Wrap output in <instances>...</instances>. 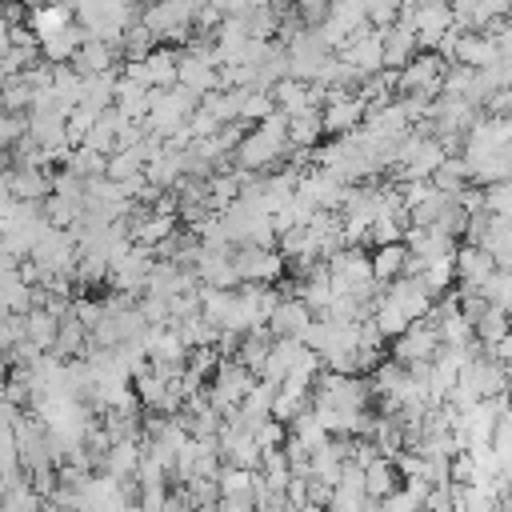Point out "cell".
Returning <instances> with one entry per match:
<instances>
[{"label": "cell", "mask_w": 512, "mask_h": 512, "mask_svg": "<svg viewBox=\"0 0 512 512\" xmlns=\"http://www.w3.org/2000/svg\"><path fill=\"white\" fill-rule=\"evenodd\" d=\"M288 152H292V148H288V116L272 112L268 120L252 124V128L240 136V144H236V152H232V164L260 176V172H276Z\"/></svg>", "instance_id": "1"}, {"label": "cell", "mask_w": 512, "mask_h": 512, "mask_svg": "<svg viewBox=\"0 0 512 512\" xmlns=\"http://www.w3.org/2000/svg\"><path fill=\"white\" fill-rule=\"evenodd\" d=\"M328 280H332V288L336 292H348V296H356V300H376L380 296V280H376V272H372V256L368 252H360V248H352V244H344L340 252H332L328 256Z\"/></svg>", "instance_id": "2"}, {"label": "cell", "mask_w": 512, "mask_h": 512, "mask_svg": "<svg viewBox=\"0 0 512 512\" xmlns=\"http://www.w3.org/2000/svg\"><path fill=\"white\" fill-rule=\"evenodd\" d=\"M132 8L128 0H72V12H76V24L96 36V40H112L120 48V36L136 24L132 20Z\"/></svg>", "instance_id": "3"}, {"label": "cell", "mask_w": 512, "mask_h": 512, "mask_svg": "<svg viewBox=\"0 0 512 512\" xmlns=\"http://www.w3.org/2000/svg\"><path fill=\"white\" fill-rule=\"evenodd\" d=\"M444 76H448V60L440 52H416L404 68H396V96L436 100L444 92Z\"/></svg>", "instance_id": "4"}, {"label": "cell", "mask_w": 512, "mask_h": 512, "mask_svg": "<svg viewBox=\"0 0 512 512\" xmlns=\"http://www.w3.org/2000/svg\"><path fill=\"white\" fill-rule=\"evenodd\" d=\"M256 380H260L256 372H248L240 360H232V356H228V360H220V368L212 372V380H208V388H204V392H208L212 408H220V412L228 416V412H236V408H240V400L248 396V388H252Z\"/></svg>", "instance_id": "5"}, {"label": "cell", "mask_w": 512, "mask_h": 512, "mask_svg": "<svg viewBox=\"0 0 512 512\" xmlns=\"http://www.w3.org/2000/svg\"><path fill=\"white\" fill-rule=\"evenodd\" d=\"M232 264H236L240 284H280V276L288 272V260L260 244H236Z\"/></svg>", "instance_id": "6"}, {"label": "cell", "mask_w": 512, "mask_h": 512, "mask_svg": "<svg viewBox=\"0 0 512 512\" xmlns=\"http://www.w3.org/2000/svg\"><path fill=\"white\" fill-rule=\"evenodd\" d=\"M320 120L328 136H348L368 120V104L360 92H328L320 104Z\"/></svg>", "instance_id": "7"}, {"label": "cell", "mask_w": 512, "mask_h": 512, "mask_svg": "<svg viewBox=\"0 0 512 512\" xmlns=\"http://www.w3.org/2000/svg\"><path fill=\"white\" fill-rule=\"evenodd\" d=\"M440 348H444V340H440L436 324H432V320H416L404 336H396V340H392V360H400L404 368H416V364L436 360V356H440Z\"/></svg>", "instance_id": "8"}, {"label": "cell", "mask_w": 512, "mask_h": 512, "mask_svg": "<svg viewBox=\"0 0 512 512\" xmlns=\"http://www.w3.org/2000/svg\"><path fill=\"white\" fill-rule=\"evenodd\" d=\"M340 56H344L360 76H376V72H384V32H380L376 24H368L364 32H356V36L340 48Z\"/></svg>", "instance_id": "9"}, {"label": "cell", "mask_w": 512, "mask_h": 512, "mask_svg": "<svg viewBox=\"0 0 512 512\" xmlns=\"http://www.w3.org/2000/svg\"><path fill=\"white\" fill-rule=\"evenodd\" d=\"M492 272H496V260H492L488 248H480V244L456 248V284H460V288H476V292H480Z\"/></svg>", "instance_id": "10"}, {"label": "cell", "mask_w": 512, "mask_h": 512, "mask_svg": "<svg viewBox=\"0 0 512 512\" xmlns=\"http://www.w3.org/2000/svg\"><path fill=\"white\" fill-rule=\"evenodd\" d=\"M312 320H316V312H312L296 292H288V296L276 304V312H272V320H268V332H272V336H296V340H300Z\"/></svg>", "instance_id": "11"}, {"label": "cell", "mask_w": 512, "mask_h": 512, "mask_svg": "<svg viewBox=\"0 0 512 512\" xmlns=\"http://www.w3.org/2000/svg\"><path fill=\"white\" fill-rule=\"evenodd\" d=\"M140 456H144V440H136V436L112 440V448H108L104 460H100V472H108V476H116V480H136Z\"/></svg>", "instance_id": "12"}, {"label": "cell", "mask_w": 512, "mask_h": 512, "mask_svg": "<svg viewBox=\"0 0 512 512\" xmlns=\"http://www.w3.org/2000/svg\"><path fill=\"white\" fill-rule=\"evenodd\" d=\"M24 24L32 28V36H36V40H44V36H52V32H60V28H68V24H76L72 0L36 4V8H28V20H24Z\"/></svg>", "instance_id": "13"}, {"label": "cell", "mask_w": 512, "mask_h": 512, "mask_svg": "<svg viewBox=\"0 0 512 512\" xmlns=\"http://www.w3.org/2000/svg\"><path fill=\"white\" fill-rule=\"evenodd\" d=\"M384 32V68H404L416 52H420V40H416V32L404 24V20H392L388 28H380Z\"/></svg>", "instance_id": "14"}, {"label": "cell", "mask_w": 512, "mask_h": 512, "mask_svg": "<svg viewBox=\"0 0 512 512\" xmlns=\"http://www.w3.org/2000/svg\"><path fill=\"white\" fill-rule=\"evenodd\" d=\"M84 40H88V32L80 24H68V28H60V32H52V36L40 40V60L44 64H72Z\"/></svg>", "instance_id": "15"}, {"label": "cell", "mask_w": 512, "mask_h": 512, "mask_svg": "<svg viewBox=\"0 0 512 512\" xmlns=\"http://www.w3.org/2000/svg\"><path fill=\"white\" fill-rule=\"evenodd\" d=\"M116 56H120V48H116L112 40H96V36H88V40L80 44V52H76L72 68H76L80 76H96V72H116Z\"/></svg>", "instance_id": "16"}, {"label": "cell", "mask_w": 512, "mask_h": 512, "mask_svg": "<svg viewBox=\"0 0 512 512\" xmlns=\"http://www.w3.org/2000/svg\"><path fill=\"white\" fill-rule=\"evenodd\" d=\"M324 120H320V108L312 112H300V116H288V148L292 152H316L324 144Z\"/></svg>", "instance_id": "17"}, {"label": "cell", "mask_w": 512, "mask_h": 512, "mask_svg": "<svg viewBox=\"0 0 512 512\" xmlns=\"http://www.w3.org/2000/svg\"><path fill=\"white\" fill-rule=\"evenodd\" d=\"M408 244L404 240H396V244H376L372 248V272H376V280L380 284H392V280H400V276H408Z\"/></svg>", "instance_id": "18"}, {"label": "cell", "mask_w": 512, "mask_h": 512, "mask_svg": "<svg viewBox=\"0 0 512 512\" xmlns=\"http://www.w3.org/2000/svg\"><path fill=\"white\" fill-rule=\"evenodd\" d=\"M400 468H396V460L392 456H376L372 464H364V496L368 500H384L388 492H396L400 488Z\"/></svg>", "instance_id": "19"}, {"label": "cell", "mask_w": 512, "mask_h": 512, "mask_svg": "<svg viewBox=\"0 0 512 512\" xmlns=\"http://www.w3.org/2000/svg\"><path fill=\"white\" fill-rule=\"evenodd\" d=\"M56 336H60V316L48 312V308H28L24 312V340H32L40 352H52L56 348Z\"/></svg>", "instance_id": "20"}, {"label": "cell", "mask_w": 512, "mask_h": 512, "mask_svg": "<svg viewBox=\"0 0 512 512\" xmlns=\"http://www.w3.org/2000/svg\"><path fill=\"white\" fill-rule=\"evenodd\" d=\"M472 328H476V344H480V348H492L496 340H504V336L512 332V316H508L504 308L488 304V308L472 320Z\"/></svg>", "instance_id": "21"}, {"label": "cell", "mask_w": 512, "mask_h": 512, "mask_svg": "<svg viewBox=\"0 0 512 512\" xmlns=\"http://www.w3.org/2000/svg\"><path fill=\"white\" fill-rule=\"evenodd\" d=\"M216 484H220V496H256V492H252V484H256V468L224 464L220 476H216Z\"/></svg>", "instance_id": "22"}, {"label": "cell", "mask_w": 512, "mask_h": 512, "mask_svg": "<svg viewBox=\"0 0 512 512\" xmlns=\"http://www.w3.org/2000/svg\"><path fill=\"white\" fill-rule=\"evenodd\" d=\"M480 296H484L488 304H496V308L512 312V272H508V268H496V272H492V276L484 280Z\"/></svg>", "instance_id": "23"}, {"label": "cell", "mask_w": 512, "mask_h": 512, "mask_svg": "<svg viewBox=\"0 0 512 512\" xmlns=\"http://www.w3.org/2000/svg\"><path fill=\"white\" fill-rule=\"evenodd\" d=\"M328 8H332V0H292V12H296V20L304 28H320Z\"/></svg>", "instance_id": "24"}, {"label": "cell", "mask_w": 512, "mask_h": 512, "mask_svg": "<svg viewBox=\"0 0 512 512\" xmlns=\"http://www.w3.org/2000/svg\"><path fill=\"white\" fill-rule=\"evenodd\" d=\"M420 508H424V500H420V496H412L404 484L380 500V512H420Z\"/></svg>", "instance_id": "25"}, {"label": "cell", "mask_w": 512, "mask_h": 512, "mask_svg": "<svg viewBox=\"0 0 512 512\" xmlns=\"http://www.w3.org/2000/svg\"><path fill=\"white\" fill-rule=\"evenodd\" d=\"M484 352H488V356H492V360H500V364H504V368H508V372H512V332H508V336H504V340H496V344H492V348H484Z\"/></svg>", "instance_id": "26"}, {"label": "cell", "mask_w": 512, "mask_h": 512, "mask_svg": "<svg viewBox=\"0 0 512 512\" xmlns=\"http://www.w3.org/2000/svg\"><path fill=\"white\" fill-rule=\"evenodd\" d=\"M212 4H216L224 16H244V12H252L260 0H212Z\"/></svg>", "instance_id": "27"}, {"label": "cell", "mask_w": 512, "mask_h": 512, "mask_svg": "<svg viewBox=\"0 0 512 512\" xmlns=\"http://www.w3.org/2000/svg\"><path fill=\"white\" fill-rule=\"evenodd\" d=\"M0 512H20V508H12V504H4V500H0Z\"/></svg>", "instance_id": "28"}, {"label": "cell", "mask_w": 512, "mask_h": 512, "mask_svg": "<svg viewBox=\"0 0 512 512\" xmlns=\"http://www.w3.org/2000/svg\"><path fill=\"white\" fill-rule=\"evenodd\" d=\"M420 512H428V508H420Z\"/></svg>", "instance_id": "29"}, {"label": "cell", "mask_w": 512, "mask_h": 512, "mask_svg": "<svg viewBox=\"0 0 512 512\" xmlns=\"http://www.w3.org/2000/svg\"><path fill=\"white\" fill-rule=\"evenodd\" d=\"M508 316H512V312H508Z\"/></svg>", "instance_id": "30"}]
</instances>
